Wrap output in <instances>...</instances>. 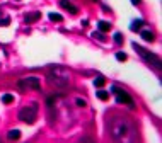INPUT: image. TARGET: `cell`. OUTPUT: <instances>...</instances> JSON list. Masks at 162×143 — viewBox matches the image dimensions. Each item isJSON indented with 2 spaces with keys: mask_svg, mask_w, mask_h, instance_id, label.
<instances>
[{
  "mask_svg": "<svg viewBox=\"0 0 162 143\" xmlns=\"http://www.w3.org/2000/svg\"><path fill=\"white\" fill-rule=\"evenodd\" d=\"M0 14H2V12H0Z\"/></svg>",
  "mask_w": 162,
  "mask_h": 143,
  "instance_id": "7402d4cb",
  "label": "cell"
},
{
  "mask_svg": "<svg viewBox=\"0 0 162 143\" xmlns=\"http://www.w3.org/2000/svg\"><path fill=\"white\" fill-rule=\"evenodd\" d=\"M97 29H99L101 33H108L109 29H111V24L106 22V20H99V22H97Z\"/></svg>",
  "mask_w": 162,
  "mask_h": 143,
  "instance_id": "52a82bcc",
  "label": "cell"
},
{
  "mask_svg": "<svg viewBox=\"0 0 162 143\" xmlns=\"http://www.w3.org/2000/svg\"><path fill=\"white\" fill-rule=\"evenodd\" d=\"M39 87H41V82L38 77H27V78H22V80L17 82V89L19 90H27V89L39 90Z\"/></svg>",
  "mask_w": 162,
  "mask_h": 143,
  "instance_id": "3957f363",
  "label": "cell"
},
{
  "mask_svg": "<svg viewBox=\"0 0 162 143\" xmlns=\"http://www.w3.org/2000/svg\"><path fill=\"white\" fill-rule=\"evenodd\" d=\"M39 17H41V12L26 14V15H24V22H27V24H31V22H36V20H39Z\"/></svg>",
  "mask_w": 162,
  "mask_h": 143,
  "instance_id": "8992f818",
  "label": "cell"
},
{
  "mask_svg": "<svg viewBox=\"0 0 162 143\" xmlns=\"http://www.w3.org/2000/svg\"><path fill=\"white\" fill-rule=\"evenodd\" d=\"M2 102H4V104H10V102H14V95L12 94H4L2 95Z\"/></svg>",
  "mask_w": 162,
  "mask_h": 143,
  "instance_id": "5bb4252c",
  "label": "cell"
},
{
  "mask_svg": "<svg viewBox=\"0 0 162 143\" xmlns=\"http://www.w3.org/2000/svg\"><path fill=\"white\" fill-rule=\"evenodd\" d=\"M7 138H9V140H17V138H20V131L19 129H10L9 135H7Z\"/></svg>",
  "mask_w": 162,
  "mask_h": 143,
  "instance_id": "30bf717a",
  "label": "cell"
},
{
  "mask_svg": "<svg viewBox=\"0 0 162 143\" xmlns=\"http://www.w3.org/2000/svg\"><path fill=\"white\" fill-rule=\"evenodd\" d=\"M10 24V17H4V19H0V26H9Z\"/></svg>",
  "mask_w": 162,
  "mask_h": 143,
  "instance_id": "ac0fdd59",
  "label": "cell"
},
{
  "mask_svg": "<svg viewBox=\"0 0 162 143\" xmlns=\"http://www.w3.org/2000/svg\"><path fill=\"white\" fill-rule=\"evenodd\" d=\"M36 114H38V104H33L31 107L26 106L19 111V119L22 123H27V124H33L36 121Z\"/></svg>",
  "mask_w": 162,
  "mask_h": 143,
  "instance_id": "6da1fadb",
  "label": "cell"
},
{
  "mask_svg": "<svg viewBox=\"0 0 162 143\" xmlns=\"http://www.w3.org/2000/svg\"><path fill=\"white\" fill-rule=\"evenodd\" d=\"M111 92L116 94V102L118 104H126L130 109H135V102L130 97L128 92H125V90H121V89H118V87H111Z\"/></svg>",
  "mask_w": 162,
  "mask_h": 143,
  "instance_id": "7a4b0ae2",
  "label": "cell"
},
{
  "mask_svg": "<svg viewBox=\"0 0 162 143\" xmlns=\"http://www.w3.org/2000/svg\"><path fill=\"white\" fill-rule=\"evenodd\" d=\"M142 26H143V20L142 19H135L133 20V22H131V26H130V29H131V31H138V29H142Z\"/></svg>",
  "mask_w": 162,
  "mask_h": 143,
  "instance_id": "ba28073f",
  "label": "cell"
},
{
  "mask_svg": "<svg viewBox=\"0 0 162 143\" xmlns=\"http://www.w3.org/2000/svg\"><path fill=\"white\" fill-rule=\"evenodd\" d=\"M17 2H19V0H17Z\"/></svg>",
  "mask_w": 162,
  "mask_h": 143,
  "instance_id": "44dd1931",
  "label": "cell"
},
{
  "mask_svg": "<svg viewBox=\"0 0 162 143\" xmlns=\"http://www.w3.org/2000/svg\"><path fill=\"white\" fill-rule=\"evenodd\" d=\"M115 43H116V44H121V43H123L121 33H116V34H115Z\"/></svg>",
  "mask_w": 162,
  "mask_h": 143,
  "instance_id": "e0dca14e",
  "label": "cell"
},
{
  "mask_svg": "<svg viewBox=\"0 0 162 143\" xmlns=\"http://www.w3.org/2000/svg\"><path fill=\"white\" fill-rule=\"evenodd\" d=\"M104 83H106V78H104L102 75H97V77L94 78V85L96 87H102Z\"/></svg>",
  "mask_w": 162,
  "mask_h": 143,
  "instance_id": "8fae6325",
  "label": "cell"
},
{
  "mask_svg": "<svg viewBox=\"0 0 162 143\" xmlns=\"http://www.w3.org/2000/svg\"><path fill=\"white\" fill-rule=\"evenodd\" d=\"M133 48H135L138 53L142 54L145 60L149 61L150 65H154V67H157V68H161V60H159V56L157 54H154V53H150V51H147V49H143L142 46H138L136 43H133Z\"/></svg>",
  "mask_w": 162,
  "mask_h": 143,
  "instance_id": "277c9868",
  "label": "cell"
},
{
  "mask_svg": "<svg viewBox=\"0 0 162 143\" xmlns=\"http://www.w3.org/2000/svg\"><path fill=\"white\" fill-rule=\"evenodd\" d=\"M131 4H133V5H138V4H140V0H131Z\"/></svg>",
  "mask_w": 162,
  "mask_h": 143,
  "instance_id": "ffe728a7",
  "label": "cell"
},
{
  "mask_svg": "<svg viewBox=\"0 0 162 143\" xmlns=\"http://www.w3.org/2000/svg\"><path fill=\"white\" fill-rule=\"evenodd\" d=\"M48 17H50V20H53V22H61L63 20V17H61L60 14H55V12H50Z\"/></svg>",
  "mask_w": 162,
  "mask_h": 143,
  "instance_id": "7c38bea8",
  "label": "cell"
},
{
  "mask_svg": "<svg viewBox=\"0 0 162 143\" xmlns=\"http://www.w3.org/2000/svg\"><path fill=\"white\" fill-rule=\"evenodd\" d=\"M116 60L118 61H126L128 56H126V53H123V51H118V53H116Z\"/></svg>",
  "mask_w": 162,
  "mask_h": 143,
  "instance_id": "9a60e30c",
  "label": "cell"
},
{
  "mask_svg": "<svg viewBox=\"0 0 162 143\" xmlns=\"http://www.w3.org/2000/svg\"><path fill=\"white\" fill-rule=\"evenodd\" d=\"M77 106H79V107H85V101H84V99H77Z\"/></svg>",
  "mask_w": 162,
  "mask_h": 143,
  "instance_id": "d6986e66",
  "label": "cell"
},
{
  "mask_svg": "<svg viewBox=\"0 0 162 143\" xmlns=\"http://www.w3.org/2000/svg\"><path fill=\"white\" fill-rule=\"evenodd\" d=\"M60 5L63 7L65 10H68L70 14H77V12H79V9H77V7H75L70 0H60Z\"/></svg>",
  "mask_w": 162,
  "mask_h": 143,
  "instance_id": "5b68a950",
  "label": "cell"
},
{
  "mask_svg": "<svg viewBox=\"0 0 162 143\" xmlns=\"http://www.w3.org/2000/svg\"><path fill=\"white\" fill-rule=\"evenodd\" d=\"M97 99H101V101H108L109 99V92H106V90H97Z\"/></svg>",
  "mask_w": 162,
  "mask_h": 143,
  "instance_id": "4fadbf2b",
  "label": "cell"
},
{
  "mask_svg": "<svg viewBox=\"0 0 162 143\" xmlns=\"http://www.w3.org/2000/svg\"><path fill=\"white\" fill-rule=\"evenodd\" d=\"M92 38H96V39H99V41H106V36H102V33H99V31L92 33Z\"/></svg>",
  "mask_w": 162,
  "mask_h": 143,
  "instance_id": "2e32d148",
  "label": "cell"
},
{
  "mask_svg": "<svg viewBox=\"0 0 162 143\" xmlns=\"http://www.w3.org/2000/svg\"><path fill=\"white\" fill-rule=\"evenodd\" d=\"M154 38H155V36H154V33H152V31H142V39H145L147 43H152V41H154Z\"/></svg>",
  "mask_w": 162,
  "mask_h": 143,
  "instance_id": "9c48e42d",
  "label": "cell"
}]
</instances>
